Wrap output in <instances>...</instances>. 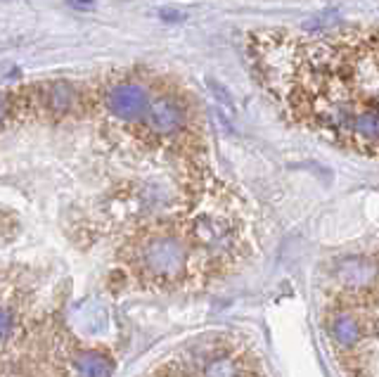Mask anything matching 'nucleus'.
<instances>
[{
	"label": "nucleus",
	"instance_id": "2",
	"mask_svg": "<svg viewBox=\"0 0 379 377\" xmlns=\"http://www.w3.org/2000/svg\"><path fill=\"white\" fill-rule=\"evenodd\" d=\"M154 93L145 86L140 79H123L109 81L100 93L102 111L112 119L114 124H121L126 129H142L145 119H147L149 104Z\"/></svg>",
	"mask_w": 379,
	"mask_h": 377
},
{
	"label": "nucleus",
	"instance_id": "6",
	"mask_svg": "<svg viewBox=\"0 0 379 377\" xmlns=\"http://www.w3.org/2000/svg\"><path fill=\"white\" fill-rule=\"evenodd\" d=\"M64 368L69 377H112L114 361L105 351L91 346H69L64 354Z\"/></svg>",
	"mask_w": 379,
	"mask_h": 377
},
{
	"label": "nucleus",
	"instance_id": "3",
	"mask_svg": "<svg viewBox=\"0 0 379 377\" xmlns=\"http://www.w3.org/2000/svg\"><path fill=\"white\" fill-rule=\"evenodd\" d=\"M188 104L174 93H154L142 124V133L157 143H176L188 131Z\"/></svg>",
	"mask_w": 379,
	"mask_h": 377
},
{
	"label": "nucleus",
	"instance_id": "1",
	"mask_svg": "<svg viewBox=\"0 0 379 377\" xmlns=\"http://www.w3.org/2000/svg\"><path fill=\"white\" fill-rule=\"evenodd\" d=\"M197 251L183 230H145L130 244V268L154 288H176L188 280Z\"/></svg>",
	"mask_w": 379,
	"mask_h": 377
},
{
	"label": "nucleus",
	"instance_id": "5",
	"mask_svg": "<svg viewBox=\"0 0 379 377\" xmlns=\"http://www.w3.org/2000/svg\"><path fill=\"white\" fill-rule=\"evenodd\" d=\"M325 332L344 354H353L370 339L372 323L353 304H339L325 313Z\"/></svg>",
	"mask_w": 379,
	"mask_h": 377
},
{
	"label": "nucleus",
	"instance_id": "4",
	"mask_svg": "<svg viewBox=\"0 0 379 377\" xmlns=\"http://www.w3.org/2000/svg\"><path fill=\"white\" fill-rule=\"evenodd\" d=\"M332 280L346 299L375 295L379 288V259L372 254L344 256L332 268Z\"/></svg>",
	"mask_w": 379,
	"mask_h": 377
}]
</instances>
